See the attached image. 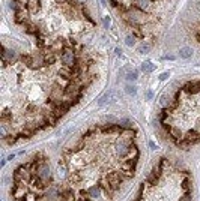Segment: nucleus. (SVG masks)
<instances>
[{"instance_id":"obj_1","label":"nucleus","mask_w":200,"mask_h":201,"mask_svg":"<svg viewBox=\"0 0 200 201\" xmlns=\"http://www.w3.org/2000/svg\"><path fill=\"white\" fill-rule=\"evenodd\" d=\"M60 62L63 63V66H68V68H72L75 66L78 62H77V57H75V51L72 48H65L60 54Z\"/></svg>"},{"instance_id":"obj_2","label":"nucleus","mask_w":200,"mask_h":201,"mask_svg":"<svg viewBox=\"0 0 200 201\" xmlns=\"http://www.w3.org/2000/svg\"><path fill=\"white\" fill-rule=\"evenodd\" d=\"M33 174H36L41 180H44L45 183L51 179V170H50V165L47 164V162H42V164H39L38 167H36V170H35V173Z\"/></svg>"},{"instance_id":"obj_3","label":"nucleus","mask_w":200,"mask_h":201,"mask_svg":"<svg viewBox=\"0 0 200 201\" xmlns=\"http://www.w3.org/2000/svg\"><path fill=\"white\" fill-rule=\"evenodd\" d=\"M115 100H118L116 92H115V90H109L104 96H101V99L98 100V105H99V107H104V105H107V104L115 102Z\"/></svg>"},{"instance_id":"obj_4","label":"nucleus","mask_w":200,"mask_h":201,"mask_svg":"<svg viewBox=\"0 0 200 201\" xmlns=\"http://www.w3.org/2000/svg\"><path fill=\"white\" fill-rule=\"evenodd\" d=\"M86 191H87L89 197L93 200V198H99V197H101L103 188H101V185H96V186H90V188H87Z\"/></svg>"},{"instance_id":"obj_5","label":"nucleus","mask_w":200,"mask_h":201,"mask_svg":"<svg viewBox=\"0 0 200 201\" xmlns=\"http://www.w3.org/2000/svg\"><path fill=\"white\" fill-rule=\"evenodd\" d=\"M24 6L30 14H35L36 11H39V0H27Z\"/></svg>"},{"instance_id":"obj_6","label":"nucleus","mask_w":200,"mask_h":201,"mask_svg":"<svg viewBox=\"0 0 200 201\" xmlns=\"http://www.w3.org/2000/svg\"><path fill=\"white\" fill-rule=\"evenodd\" d=\"M191 56H193V50L190 47H182L179 50V57L181 59H190Z\"/></svg>"},{"instance_id":"obj_7","label":"nucleus","mask_w":200,"mask_h":201,"mask_svg":"<svg viewBox=\"0 0 200 201\" xmlns=\"http://www.w3.org/2000/svg\"><path fill=\"white\" fill-rule=\"evenodd\" d=\"M134 5H136L139 9L145 11L146 8H149V5H151V0H134Z\"/></svg>"},{"instance_id":"obj_8","label":"nucleus","mask_w":200,"mask_h":201,"mask_svg":"<svg viewBox=\"0 0 200 201\" xmlns=\"http://www.w3.org/2000/svg\"><path fill=\"white\" fill-rule=\"evenodd\" d=\"M142 71H143V72H146V74L154 72V71H155V65H152L151 62H146V63H143V65H142Z\"/></svg>"},{"instance_id":"obj_9","label":"nucleus","mask_w":200,"mask_h":201,"mask_svg":"<svg viewBox=\"0 0 200 201\" xmlns=\"http://www.w3.org/2000/svg\"><path fill=\"white\" fill-rule=\"evenodd\" d=\"M38 198H39V195H38V194H35V192H27L23 201H36Z\"/></svg>"},{"instance_id":"obj_10","label":"nucleus","mask_w":200,"mask_h":201,"mask_svg":"<svg viewBox=\"0 0 200 201\" xmlns=\"http://www.w3.org/2000/svg\"><path fill=\"white\" fill-rule=\"evenodd\" d=\"M137 77H139V72H137L136 69H134V71H130V72L127 74V80H128V81H136Z\"/></svg>"},{"instance_id":"obj_11","label":"nucleus","mask_w":200,"mask_h":201,"mask_svg":"<svg viewBox=\"0 0 200 201\" xmlns=\"http://www.w3.org/2000/svg\"><path fill=\"white\" fill-rule=\"evenodd\" d=\"M149 50H151V44L149 42H143L139 47V53H149Z\"/></svg>"},{"instance_id":"obj_12","label":"nucleus","mask_w":200,"mask_h":201,"mask_svg":"<svg viewBox=\"0 0 200 201\" xmlns=\"http://www.w3.org/2000/svg\"><path fill=\"white\" fill-rule=\"evenodd\" d=\"M125 90H127V93H130V95H136V93H137V87L133 86V84H128V86L125 87Z\"/></svg>"},{"instance_id":"obj_13","label":"nucleus","mask_w":200,"mask_h":201,"mask_svg":"<svg viewBox=\"0 0 200 201\" xmlns=\"http://www.w3.org/2000/svg\"><path fill=\"white\" fill-rule=\"evenodd\" d=\"M182 189H184L185 192H190V180H188V177L184 179V182H182Z\"/></svg>"},{"instance_id":"obj_14","label":"nucleus","mask_w":200,"mask_h":201,"mask_svg":"<svg viewBox=\"0 0 200 201\" xmlns=\"http://www.w3.org/2000/svg\"><path fill=\"white\" fill-rule=\"evenodd\" d=\"M134 42H136L134 36H127V39H125V44H127L128 47H133V45H134Z\"/></svg>"},{"instance_id":"obj_15","label":"nucleus","mask_w":200,"mask_h":201,"mask_svg":"<svg viewBox=\"0 0 200 201\" xmlns=\"http://www.w3.org/2000/svg\"><path fill=\"white\" fill-rule=\"evenodd\" d=\"M179 201H191V197H190V192H187L184 197H181V200Z\"/></svg>"},{"instance_id":"obj_16","label":"nucleus","mask_w":200,"mask_h":201,"mask_svg":"<svg viewBox=\"0 0 200 201\" xmlns=\"http://www.w3.org/2000/svg\"><path fill=\"white\" fill-rule=\"evenodd\" d=\"M169 77H170V74H169V72H164V74H161V75H160V80H161V81H164V80H167Z\"/></svg>"},{"instance_id":"obj_17","label":"nucleus","mask_w":200,"mask_h":201,"mask_svg":"<svg viewBox=\"0 0 200 201\" xmlns=\"http://www.w3.org/2000/svg\"><path fill=\"white\" fill-rule=\"evenodd\" d=\"M104 26H106V27L110 26V17H106V18H104Z\"/></svg>"},{"instance_id":"obj_18","label":"nucleus","mask_w":200,"mask_h":201,"mask_svg":"<svg viewBox=\"0 0 200 201\" xmlns=\"http://www.w3.org/2000/svg\"><path fill=\"white\" fill-rule=\"evenodd\" d=\"M152 96H154V92H152V90H148V92H146V98H148V99H152Z\"/></svg>"},{"instance_id":"obj_19","label":"nucleus","mask_w":200,"mask_h":201,"mask_svg":"<svg viewBox=\"0 0 200 201\" xmlns=\"http://www.w3.org/2000/svg\"><path fill=\"white\" fill-rule=\"evenodd\" d=\"M164 59H169V60H175L173 56H164Z\"/></svg>"},{"instance_id":"obj_20","label":"nucleus","mask_w":200,"mask_h":201,"mask_svg":"<svg viewBox=\"0 0 200 201\" xmlns=\"http://www.w3.org/2000/svg\"><path fill=\"white\" fill-rule=\"evenodd\" d=\"M14 158H15V155H9V156H8V161H12Z\"/></svg>"}]
</instances>
